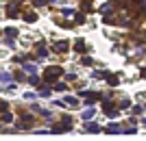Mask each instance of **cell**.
Returning <instances> with one entry per match:
<instances>
[{"mask_svg": "<svg viewBox=\"0 0 146 141\" xmlns=\"http://www.w3.org/2000/svg\"><path fill=\"white\" fill-rule=\"evenodd\" d=\"M18 11H20V7L15 2H11V5L7 7V18H18Z\"/></svg>", "mask_w": 146, "mask_h": 141, "instance_id": "obj_5", "label": "cell"}, {"mask_svg": "<svg viewBox=\"0 0 146 141\" xmlns=\"http://www.w3.org/2000/svg\"><path fill=\"white\" fill-rule=\"evenodd\" d=\"M85 130L87 132H100V126L94 124V122H90V124H85Z\"/></svg>", "mask_w": 146, "mask_h": 141, "instance_id": "obj_8", "label": "cell"}, {"mask_svg": "<svg viewBox=\"0 0 146 141\" xmlns=\"http://www.w3.org/2000/svg\"><path fill=\"white\" fill-rule=\"evenodd\" d=\"M22 119H24V122L15 126V128H18V130H22V128H29L31 124H33V117H31V115H24V117H22Z\"/></svg>", "mask_w": 146, "mask_h": 141, "instance_id": "obj_6", "label": "cell"}, {"mask_svg": "<svg viewBox=\"0 0 146 141\" xmlns=\"http://www.w3.org/2000/svg\"><path fill=\"white\" fill-rule=\"evenodd\" d=\"M72 128V119H70V117H63V119H61V124H55V126H52V132H66V130H70Z\"/></svg>", "mask_w": 146, "mask_h": 141, "instance_id": "obj_1", "label": "cell"}, {"mask_svg": "<svg viewBox=\"0 0 146 141\" xmlns=\"http://www.w3.org/2000/svg\"><path fill=\"white\" fill-rule=\"evenodd\" d=\"M63 15H68V18H70V15H74V9H63Z\"/></svg>", "mask_w": 146, "mask_h": 141, "instance_id": "obj_20", "label": "cell"}, {"mask_svg": "<svg viewBox=\"0 0 146 141\" xmlns=\"http://www.w3.org/2000/svg\"><path fill=\"white\" fill-rule=\"evenodd\" d=\"M46 2H48V0H35V5H37V7H44Z\"/></svg>", "mask_w": 146, "mask_h": 141, "instance_id": "obj_25", "label": "cell"}, {"mask_svg": "<svg viewBox=\"0 0 146 141\" xmlns=\"http://www.w3.org/2000/svg\"><path fill=\"white\" fill-rule=\"evenodd\" d=\"M24 70H26V72H33V74L37 72V68H35V65H31V63H26V65H24Z\"/></svg>", "mask_w": 146, "mask_h": 141, "instance_id": "obj_18", "label": "cell"}, {"mask_svg": "<svg viewBox=\"0 0 146 141\" xmlns=\"http://www.w3.org/2000/svg\"><path fill=\"white\" fill-rule=\"evenodd\" d=\"M107 83H109L111 87H116V85H118V76H113V74H109V76H107Z\"/></svg>", "mask_w": 146, "mask_h": 141, "instance_id": "obj_11", "label": "cell"}, {"mask_svg": "<svg viewBox=\"0 0 146 141\" xmlns=\"http://www.w3.org/2000/svg\"><path fill=\"white\" fill-rule=\"evenodd\" d=\"M55 89H57V91H66L68 85H63V83H55Z\"/></svg>", "mask_w": 146, "mask_h": 141, "instance_id": "obj_15", "label": "cell"}, {"mask_svg": "<svg viewBox=\"0 0 146 141\" xmlns=\"http://www.w3.org/2000/svg\"><path fill=\"white\" fill-rule=\"evenodd\" d=\"M26 22H29V24H31V22H35V20H37V15H35V13H29V15H26Z\"/></svg>", "mask_w": 146, "mask_h": 141, "instance_id": "obj_17", "label": "cell"}, {"mask_svg": "<svg viewBox=\"0 0 146 141\" xmlns=\"http://www.w3.org/2000/svg\"><path fill=\"white\" fill-rule=\"evenodd\" d=\"M37 54L39 56H46L48 52H46V48H44V43H39V48H37Z\"/></svg>", "mask_w": 146, "mask_h": 141, "instance_id": "obj_14", "label": "cell"}, {"mask_svg": "<svg viewBox=\"0 0 146 141\" xmlns=\"http://www.w3.org/2000/svg\"><path fill=\"white\" fill-rule=\"evenodd\" d=\"M142 111H144V106H133V113H135V115H140Z\"/></svg>", "mask_w": 146, "mask_h": 141, "instance_id": "obj_21", "label": "cell"}, {"mask_svg": "<svg viewBox=\"0 0 146 141\" xmlns=\"http://www.w3.org/2000/svg\"><path fill=\"white\" fill-rule=\"evenodd\" d=\"M61 74H63V70H61V68H57V65H52V68H48V70H46L44 78H46V80L50 83V80H57V78L61 76Z\"/></svg>", "mask_w": 146, "mask_h": 141, "instance_id": "obj_2", "label": "cell"}, {"mask_svg": "<svg viewBox=\"0 0 146 141\" xmlns=\"http://www.w3.org/2000/svg\"><path fill=\"white\" fill-rule=\"evenodd\" d=\"M140 74H142V78H146V68H144V70H142V72H140Z\"/></svg>", "mask_w": 146, "mask_h": 141, "instance_id": "obj_27", "label": "cell"}, {"mask_svg": "<svg viewBox=\"0 0 146 141\" xmlns=\"http://www.w3.org/2000/svg\"><path fill=\"white\" fill-rule=\"evenodd\" d=\"M129 106H131V102H129V100H122V102H120V109H129Z\"/></svg>", "mask_w": 146, "mask_h": 141, "instance_id": "obj_19", "label": "cell"}, {"mask_svg": "<svg viewBox=\"0 0 146 141\" xmlns=\"http://www.w3.org/2000/svg\"><path fill=\"white\" fill-rule=\"evenodd\" d=\"M81 98L85 100V104H92V102H96L100 96H98V93H92V91H81Z\"/></svg>", "mask_w": 146, "mask_h": 141, "instance_id": "obj_3", "label": "cell"}, {"mask_svg": "<svg viewBox=\"0 0 146 141\" xmlns=\"http://www.w3.org/2000/svg\"><path fill=\"white\" fill-rule=\"evenodd\" d=\"M0 130H2V124H0Z\"/></svg>", "mask_w": 146, "mask_h": 141, "instance_id": "obj_28", "label": "cell"}, {"mask_svg": "<svg viewBox=\"0 0 146 141\" xmlns=\"http://www.w3.org/2000/svg\"><path fill=\"white\" fill-rule=\"evenodd\" d=\"M7 37H15V35H18V28H13V26H9V28H7Z\"/></svg>", "mask_w": 146, "mask_h": 141, "instance_id": "obj_12", "label": "cell"}, {"mask_svg": "<svg viewBox=\"0 0 146 141\" xmlns=\"http://www.w3.org/2000/svg\"><path fill=\"white\" fill-rule=\"evenodd\" d=\"M29 83H31V85H37V83H39V78H35V76H31V78H29Z\"/></svg>", "mask_w": 146, "mask_h": 141, "instance_id": "obj_22", "label": "cell"}, {"mask_svg": "<svg viewBox=\"0 0 146 141\" xmlns=\"http://www.w3.org/2000/svg\"><path fill=\"white\" fill-rule=\"evenodd\" d=\"M63 104L72 106V109H76V106H79V100H76V98H72V96H68V98L63 100Z\"/></svg>", "mask_w": 146, "mask_h": 141, "instance_id": "obj_7", "label": "cell"}, {"mask_svg": "<svg viewBox=\"0 0 146 141\" xmlns=\"http://www.w3.org/2000/svg\"><path fill=\"white\" fill-rule=\"evenodd\" d=\"M52 50L59 52V54H61V52H68V50H70V43H68V41H57L55 46H52Z\"/></svg>", "mask_w": 146, "mask_h": 141, "instance_id": "obj_4", "label": "cell"}, {"mask_svg": "<svg viewBox=\"0 0 146 141\" xmlns=\"http://www.w3.org/2000/svg\"><path fill=\"white\" fill-rule=\"evenodd\" d=\"M9 109V104H7V102H0V111H7Z\"/></svg>", "mask_w": 146, "mask_h": 141, "instance_id": "obj_26", "label": "cell"}, {"mask_svg": "<svg viewBox=\"0 0 146 141\" xmlns=\"http://www.w3.org/2000/svg\"><path fill=\"white\" fill-rule=\"evenodd\" d=\"M105 132H120V126H118V124H109V126L105 128Z\"/></svg>", "mask_w": 146, "mask_h": 141, "instance_id": "obj_10", "label": "cell"}, {"mask_svg": "<svg viewBox=\"0 0 146 141\" xmlns=\"http://www.w3.org/2000/svg\"><path fill=\"white\" fill-rule=\"evenodd\" d=\"M13 117H11V113H7V111H2V122H11Z\"/></svg>", "mask_w": 146, "mask_h": 141, "instance_id": "obj_16", "label": "cell"}, {"mask_svg": "<svg viewBox=\"0 0 146 141\" xmlns=\"http://www.w3.org/2000/svg\"><path fill=\"white\" fill-rule=\"evenodd\" d=\"M94 117V109H87L85 113H83V119H92Z\"/></svg>", "mask_w": 146, "mask_h": 141, "instance_id": "obj_13", "label": "cell"}, {"mask_svg": "<svg viewBox=\"0 0 146 141\" xmlns=\"http://www.w3.org/2000/svg\"><path fill=\"white\" fill-rule=\"evenodd\" d=\"M74 48H76V52H85V41H83V39H76Z\"/></svg>", "mask_w": 146, "mask_h": 141, "instance_id": "obj_9", "label": "cell"}, {"mask_svg": "<svg viewBox=\"0 0 146 141\" xmlns=\"http://www.w3.org/2000/svg\"><path fill=\"white\" fill-rule=\"evenodd\" d=\"M39 93H42V96H50V89H48V87H44V89H42Z\"/></svg>", "mask_w": 146, "mask_h": 141, "instance_id": "obj_23", "label": "cell"}, {"mask_svg": "<svg viewBox=\"0 0 146 141\" xmlns=\"http://www.w3.org/2000/svg\"><path fill=\"white\" fill-rule=\"evenodd\" d=\"M109 11H111V7H109V5H105L103 9H100V13H109Z\"/></svg>", "mask_w": 146, "mask_h": 141, "instance_id": "obj_24", "label": "cell"}]
</instances>
